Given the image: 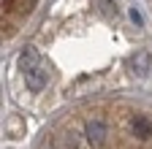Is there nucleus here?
<instances>
[{
	"instance_id": "nucleus-2",
	"label": "nucleus",
	"mask_w": 152,
	"mask_h": 149,
	"mask_svg": "<svg viewBox=\"0 0 152 149\" xmlns=\"http://www.w3.org/2000/svg\"><path fill=\"white\" fill-rule=\"evenodd\" d=\"M57 149H92L87 136L79 133V130H68V133L57 136Z\"/></svg>"
},
{
	"instance_id": "nucleus-7",
	"label": "nucleus",
	"mask_w": 152,
	"mask_h": 149,
	"mask_svg": "<svg viewBox=\"0 0 152 149\" xmlns=\"http://www.w3.org/2000/svg\"><path fill=\"white\" fill-rule=\"evenodd\" d=\"M130 19H133V22H136V25H139V27H141V25H144V16H141V14H139V11H136V8H130Z\"/></svg>"
},
{
	"instance_id": "nucleus-6",
	"label": "nucleus",
	"mask_w": 152,
	"mask_h": 149,
	"mask_svg": "<svg viewBox=\"0 0 152 149\" xmlns=\"http://www.w3.org/2000/svg\"><path fill=\"white\" fill-rule=\"evenodd\" d=\"M38 65H41V60H38V52H35V49H25L22 54H19V71L30 73V71H35Z\"/></svg>"
},
{
	"instance_id": "nucleus-1",
	"label": "nucleus",
	"mask_w": 152,
	"mask_h": 149,
	"mask_svg": "<svg viewBox=\"0 0 152 149\" xmlns=\"http://www.w3.org/2000/svg\"><path fill=\"white\" fill-rule=\"evenodd\" d=\"M84 136H87L90 146H103L106 138H109V125L103 119H90L87 127H84Z\"/></svg>"
},
{
	"instance_id": "nucleus-3",
	"label": "nucleus",
	"mask_w": 152,
	"mask_h": 149,
	"mask_svg": "<svg viewBox=\"0 0 152 149\" xmlns=\"http://www.w3.org/2000/svg\"><path fill=\"white\" fill-rule=\"evenodd\" d=\"M25 76H27V89H30V92H44L46 84H49V65L41 63L35 71L25 73Z\"/></svg>"
},
{
	"instance_id": "nucleus-8",
	"label": "nucleus",
	"mask_w": 152,
	"mask_h": 149,
	"mask_svg": "<svg viewBox=\"0 0 152 149\" xmlns=\"http://www.w3.org/2000/svg\"><path fill=\"white\" fill-rule=\"evenodd\" d=\"M8 130L11 133H19V130H22V122L19 119H8Z\"/></svg>"
},
{
	"instance_id": "nucleus-5",
	"label": "nucleus",
	"mask_w": 152,
	"mask_h": 149,
	"mask_svg": "<svg viewBox=\"0 0 152 149\" xmlns=\"http://www.w3.org/2000/svg\"><path fill=\"white\" fill-rule=\"evenodd\" d=\"M133 133L139 138H149L152 136V117L149 114H136L133 117Z\"/></svg>"
},
{
	"instance_id": "nucleus-4",
	"label": "nucleus",
	"mask_w": 152,
	"mask_h": 149,
	"mask_svg": "<svg viewBox=\"0 0 152 149\" xmlns=\"http://www.w3.org/2000/svg\"><path fill=\"white\" fill-rule=\"evenodd\" d=\"M130 68H133V73H136V76H147L149 68H152L149 52H136V54L130 57Z\"/></svg>"
}]
</instances>
